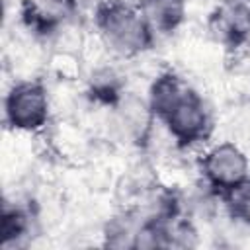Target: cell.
I'll return each mask as SVG.
<instances>
[{
  "mask_svg": "<svg viewBox=\"0 0 250 250\" xmlns=\"http://www.w3.org/2000/svg\"><path fill=\"white\" fill-rule=\"evenodd\" d=\"M156 117L146 102V96L133 92H121L119 98L109 105V129L127 145L145 146L154 131Z\"/></svg>",
  "mask_w": 250,
  "mask_h": 250,
  "instance_id": "cell-5",
  "label": "cell"
},
{
  "mask_svg": "<svg viewBox=\"0 0 250 250\" xmlns=\"http://www.w3.org/2000/svg\"><path fill=\"white\" fill-rule=\"evenodd\" d=\"M189 90V84L176 72L172 70H162L158 72L146 90V102L156 117V121H160L180 100L182 96Z\"/></svg>",
  "mask_w": 250,
  "mask_h": 250,
  "instance_id": "cell-9",
  "label": "cell"
},
{
  "mask_svg": "<svg viewBox=\"0 0 250 250\" xmlns=\"http://www.w3.org/2000/svg\"><path fill=\"white\" fill-rule=\"evenodd\" d=\"M94 29L100 45L119 59L145 55L156 39L137 4L127 0H100L94 12Z\"/></svg>",
  "mask_w": 250,
  "mask_h": 250,
  "instance_id": "cell-1",
  "label": "cell"
},
{
  "mask_svg": "<svg viewBox=\"0 0 250 250\" xmlns=\"http://www.w3.org/2000/svg\"><path fill=\"white\" fill-rule=\"evenodd\" d=\"M199 172L207 188L223 195L250 178V156L238 143L219 141L203 150Z\"/></svg>",
  "mask_w": 250,
  "mask_h": 250,
  "instance_id": "cell-3",
  "label": "cell"
},
{
  "mask_svg": "<svg viewBox=\"0 0 250 250\" xmlns=\"http://www.w3.org/2000/svg\"><path fill=\"white\" fill-rule=\"evenodd\" d=\"M250 6L242 2H225L209 18L213 37L229 47H246Z\"/></svg>",
  "mask_w": 250,
  "mask_h": 250,
  "instance_id": "cell-7",
  "label": "cell"
},
{
  "mask_svg": "<svg viewBox=\"0 0 250 250\" xmlns=\"http://www.w3.org/2000/svg\"><path fill=\"white\" fill-rule=\"evenodd\" d=\"M221 197L225 201L230 219L250 229V178H246L242 184L223 193Z\"/></svg>",
  "mask_w": 250,
  "mask_h": 250,
  "instance_id": "cell-10",
  "label": "cell"
},
{
  "mask_svg": "<svg viewBox=\"0 0 250 250\" xmlns=\"http://www.w3.org/2000/svg\"><path fill=\"white\" fill-rule=\"evenodd\" d=\"M158 123L166 129L170 139L180 148H189L205 143L213 127L209 105L205 104L203 96L197 94L191 86Z\"/></svg>",
  "mask_w": 250,
  "mask_h": 250,
  "instance_id": "cell-4",
  "label": "cell"
},
{
  "mask_svg": "<svg viewBox=\"0 0 250 250\" xmlns=\"http://www.w3.org/2000/svg\"><path fill=\"white\" fill-rule=\"evenodd\" d=\"M246 47H250V21H248V39H246Z\"/></svg>",
  "mask_w": 250,
  "mask_h": 250,
  "instance_id": "cell-11",
  "label": "cell"
},
{
  "mask_svg": "<svg viewBox=\"0 0 250 250\" xmlns=\"http://www.w3.org/2000/svg\"><path fill=\"white\" fill-rule=\"evenodd\" d=\"M135 4L156 37L172 35L188 18V0H137Z\"/></svg>",
  "mask_w": 250,
  "mask_h": 250,
  "instance_id": "cell-8",
  "label": "cell"
},
{
  "mask_svg": "<svg viewBox=\"0 0 250 250\" xmlns=\"http://www.w3.org/2000/svg\"><path fill=\"white\" fill-rule=\"evenodd\" d=\"M51 115L53 98L41 80H18L4 96V121L14 133H41L49 125Z\"/></svg>",
  "mask_w": 250,
  "mask_h": 250,
  "instance_id": "cell-2",
  "label": "cell"
},
{
  "mask_svg": "<svg viewBox=\"0 0 250 250\" xmlns=\"http://www.w3.org/2000/svg\"><path fill=\"white\" fill-rule=\"evenodd\" d=\"M80 12L78 0H23V23L43 37H53L62 27L76 21Z\"/></svg>",
  "mask_w": 250,
  "mask_h": 250,
  "instance_id": "cell-6",
  "label": "cell"
}]
</instances>
